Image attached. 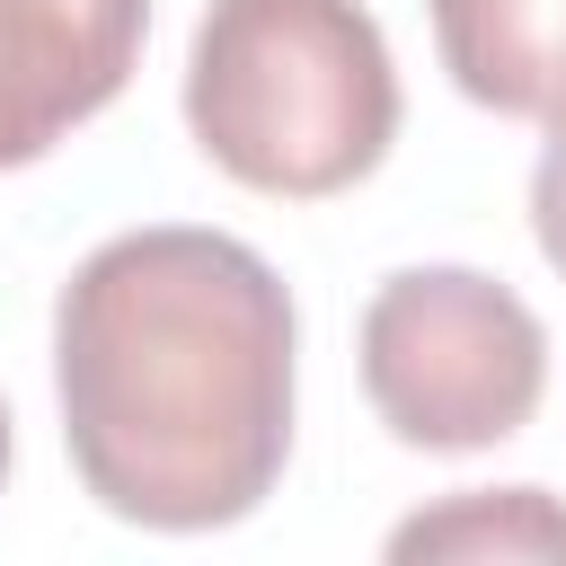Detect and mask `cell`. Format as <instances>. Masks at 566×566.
<instances>
[{"label":"cell","mask_w":566,"mask_h":566,"mask_svg":"<svg viewBox=\"0 0 566 566\" xmlns=\"http://www.w3.org/2000/svg\"><path fill=\"white\" fill-rule=\"evenodd\" d=\"M292 292L195 221L88 248L53 301V398L80 486L142 531H230L292 460Z\"/></svg>","instance_id":"obj_1"},{"label":"cell","mask_w":566,"mask_h":566,"mask_svg":"<svg viewBox=\"0 0 566 566\" xmlns=\"http://www.w3.org/2000/svg\"><path fill=\"white\" fill-rule=\"evenodd\" d=\"M195 150L283 203L363 186L398 142V62L363 0H212L186 53Z\"/></svg>","instance_id":"obj_2"},{"label":"cell","mask_w":566,"mask_h":566,"mask_svg":"<svg viewBox=\"0 0 566 566\" xmlns=\"http://www.w3.org/2000/svg\"><path fill=\"white\" fill-rule=\"evenodd\" d=\"M363 398L407 451H495L539 416L548 327L478 265H398L363 301Z\"/></svg>","instance_id":"obj_3"},{"label":"cell","mask_w":566,"mask_h":566,"mask_svg":"<svg viewBox=\"0 0 566 566\" xmlns=\"http://www.w3.org/2000/svg\"><path fill=\"white\" fill-rule=\"evenodd\" d=\"M150 0H0V168H35L106 115L142 62Z\"/></svg>","instance_id":"obj_4"},{"label":"cell","mask_w":566,"mask_h":566,"mask_svg":"<svg viewBox=\"0 0 566 566\" xmlns=\"http://www.w3.org/2000/svg\"><path fill=\"white\" fill-rule=\"evenodd\" d=\"M451 88L486 115L566 124V0H424Z\"/></svg>","instance_id":"obj_5"},{"label":"cell","mask_w":566,"mask_h":566,"mask_svg":"<svg viewBox=\"0 0 566 566\" xmlns=\"http://www.w3.org/2000/svg\"><path fill=\"white\" fill-rule=\"evenodd\" d=\"M389 557H566V504H548L539 486H469L416 522L389 531Z\"/></svg>","instance_id":"obj_6"},{"label":"cell","mask_w":566,"mask_h":566,"mask_svg":"<svg viewBox=\"0 0 566 566\" xmlns=\"http://www.w3.org/2000/svg\"><path fill=\"white\" fill-rule=\"evenodd\" d=\"M531 230H539V256L566 274V124H548V150L531 168Z\"/></svg>","instance_id":"obj_7"},{"label":"cell","mask_w":566,"mask_h":566,"mask_svg":"<svg viewBox=\"0 0 566 566\" xmlns=\"http://www.w3.org/2000/svg\"><path fill=\"white\" fill-rule=\"evenodd\" d=\"M9 451H18V433H9V398H0V486H9Z\"/></svg>","instance_id":"obj_8"}]
</instances>
